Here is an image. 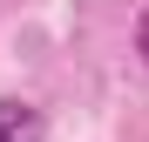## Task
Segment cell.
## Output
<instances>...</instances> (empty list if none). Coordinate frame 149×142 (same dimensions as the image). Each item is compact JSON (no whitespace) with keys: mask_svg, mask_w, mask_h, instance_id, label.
Wrapping results in <instances>:
<instances>
[{"mask_svg":"<svg viewBox=\"0 0 149 142\" xmlns=\"http://www.w3.org/2000/svg\"><path fill=\"white\" fill-rule=\"evenodd\" d=\"M0 142H41V115L14 95H0Z\"/></svg>","mask_w":149,"mask_h":142,"instance_id":"6da1fadb","label":"cell"},{"mask_svg":"<svg viewBox=\"0 0 149 142\" xmlns=\"http://www.w3.org/2000/svg\"><path fill=\"white\" fill-rule=\"evenodd\" d=\"M136 54L149 61V7H142V20H136Z\"/></svg>","mask_w":149,"mask_h":142,"instance_id":"7a4b0ae2","label":"cell"}]
</instances>
